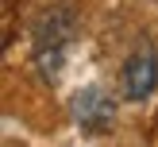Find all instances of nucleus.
<instances>
[{"instance_id": "nucleus-3", "label": "nucleus", "mask_w": 158, "mask_h": 147, "mask_svg": "<svg viewBox=\"0 0 158 147\" xmlns=\"http://www.w3.org/2000/svg\"><path fill=\"white\" fill-rule=\"evenodd\" d=\"M73 112H77V124H81L85 132H108L112 128V116H116V105H112V97H108L104 89L93 85V89L77 93Z\"/></svg>"}, {"instance_id": "nucleus-1", "label": "nucleus", "mask_w": 158, "mask_h": 147, "mask_svg": "<svg viewBox=\"0 0 158 147\" xmlns=\"http://www.w3.org/2000/svg\"><path fill=\"white\" fill-rule=\"evenodd\" d=\"M69 39H73V23H69V15L46 12L43 19H39V27H35V62H39V74H43L46 81L58 77Z\"/></svg>"}, {"instance_id": "nucleus-2", "label": "nucleus", "mask_w": 158, "mask_h": 147, "mask_svg": "<svg viewBox=\"0 0 158 147\" xmlns=\"http://www.w3.org/2000/svg\"><path fill=\"white\" fill-rule=\"evenodd\" d=\"M120 85H123V97L127 101H147L158 85V54L151 46H139L120 70Z\"/></svg>"}]
</instances>
